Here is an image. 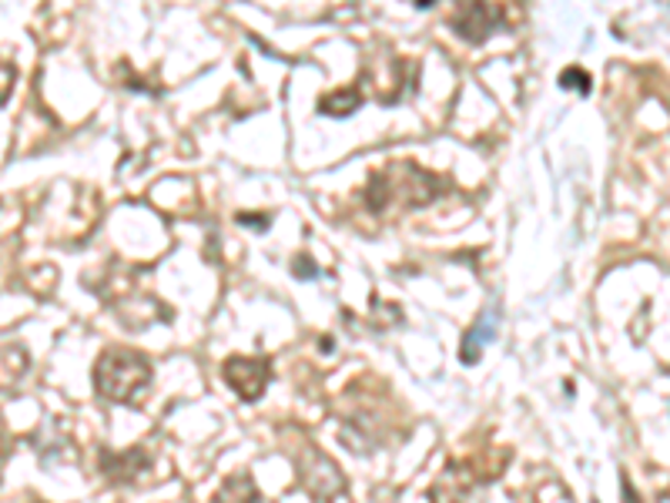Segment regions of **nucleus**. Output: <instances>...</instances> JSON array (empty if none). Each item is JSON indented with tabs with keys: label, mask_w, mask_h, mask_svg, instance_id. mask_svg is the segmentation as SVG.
I'll return each instance as SVG.
<instances>
[{
	"label": "nucleus",
	"mask_w": 670,
	"mask_h": 503,
	"mask_svg": "<svg viewBox=\"0 0 670 503\" xmlns=\"http://www.w3.org/2000/svg\"><path fill=\"white\" fill-rule=\"evenodd\" d=\"M624 503H640V496H637V490L624 480Z\"/></svg>",
	"instance_id": "dca6fc26"
},
{
	"label": "nucleus",
	"mask_w": 670,
	"mask_h": 503,
	"mask_svg": "<svg viewBox=\"0 0 670 503\" xmlns=\"http://www.w3.org/2000/svg\"><path fill=\"white\" fill-rule=\"evenodd\" d=\"M155 366L138 349H104L94 362V393L108 403L131 406L152 390Z\"/></svg>",
	"instance_id": "f03ea898"
},
{
	"label": "nucleus",
	"mask_w": 670,
	"mask_h": 503,
	"mask_svg": "<svg viewBox=\"0 0 670 503\" xmlns=\"http://www.w3.org/2000/svg\"><path fill=\"white\" fill-rule=\"evenodd\" d=\"M446 181L416 161H392L369 175L366 185V205L369 212H389V209H426L436 199H443Z\"/></svg>",
	"instance_id": "f257e3e1"
},
{
	"label": "nucleus",
	"mask_w": 670,
	"mask_h": 503,
	"mask_svg": "<svg viewBox=\"0 0 670 503\" xmlns=\"http://www.w3.org/2000/svg\"><path fill=\"white\" fill-rule=\"evenodd\" d=\"M496 333H500V305H487V309L480 312V320L469 326V333L462 336L459 359H462L466 366H477L480 356H483V349L496 339Z\"/></svg>",
	"instance_id": "423d86ee"
},
{
	"label": "nucleus",
	"mask_w": 670,
	"mask_h": 503,
	"mask_svg": "<svg viewBox=\"0 0 670 503\" xmlns=\"http://www.w3.org/2000/svg\"><path fill=\"white\" fill-rule=\"evenodd\" d=\"M295 276H299V279H315L319 272H315V266H312L305 256H299V259H295Z\"/></svg>",
	"instance_id": "2eb2a0df"
},
{
	"label": "nucleus",
	"mask_w": 670,
	"mask_h": 503,
	"mask_svg": "<svg viewBox=\"0 0 670 503\" xmlns=\"http://www.w3.org/2000/svg\"><path fill=\"white\" fill-rule=\"evenodd\" d=\"M27 369H31L27 346L14 343V339H0V393L18 390L21 380L27 376Z\"/></svg>",
	"instance_id": "0eeeda50"
},
{
	"label": "nucleus",
	"mask_w": 670,
	"mask_h": 503,
	"mask_svg": "<svg viewBox=\"0 0 670 503\" xmlns=\"http://www.w3.org/2000/svg\"><path fill=\"white\" fill-rule=\"evenodd\" d=\"M560 88L580 91V94L587 98V94H590V75H587L583 68H567V71L560 75Z\"/></svg>",
	"instance_id": "f8f14e48"
},
{
	"label": "nucleus",
	"mask_w": 670,
	"mask_h": 503,
	"mask_svg": "<svg viewBox=\"0 0 670 503\" xmlns=\"http://www.w3.org/2000/svg\"><path fill=\"white\" fill-rule=\"evenodd\" d=\"M359 104H362V88H343L319 98V111L328 118H349L353 111H359Z\"/></svg>",
	"instance_id": "9b49d317"
},
{
	"label": "nucleus",
	"mask_w": 670,
	"mask_h": 503,
	"mask_svg": "<svg viewBox=\"0 0 670 503\" xmlns=\"http://www.w3.org/2000/svg\"><path fill=\"white\" fill-rule=\"evenodd\" d=\"M101 470L111 483H134L148 470V454L145 450H127V454H104Z\"/></svg>",
	"instance_id": "6e6552de"
},
{
	"label": "nucleus",
	"mask_w": 670,
	"mask_h": 503,
	"mask_svg": "<svg viewBox=\"0 0 670 503\" xmlns=\"http://www.w3.org/2000/svg\"><path fill=\"white\" fill-rule=\"evenodd\" d=\"M14 81H18V68L14 60H8L4 54H0V104H4L14 91Z\"/></svg>",
	"instance_id": "ddd939ff"
},
{
	"label": "nucleus",
	"mask_w": 670,
	"mask_h": 503,
	"mask_svg": "<svg viewBox=\"0 0 670 503\" xmlns=\"http://www.w3.org/2000/svg\"><path fill=\"white\" fill-rule=\"evenodd\" d=\"M469 493H473V473H469L466 463H453V467L436 480L433 500H436V503H466Z\"/></svg>",
	"instance_id": "1a4fd4ad"
},
{
	"label": "nucleus",
	"mask_w": 670,
	"mask_h": 503,
	"mask_svg": "<svg viewBox=\"0 0 670 503\" xmlns=\"http://www.w3.org/2000/svg\"><path fill=\"white\" fill-rule=\"evenodd\" d=\"M299 473H302V483H305V490L315 496V500H332V496H339L343 490H346V477H343V470L335 467L325 454H319V450H309V457L299 463Z\"/></svg>",
	"instance_id": "39448f33"
},
{
	"label": "nucleus",
	"mask_w": 670,
	"mask_h": 503,
	"mask_svg": "<svg viewBox=\"0 0 670 503\" xmlns=\"http://www.w3.org/2000/svg\"><path fill=\"white\" fill-rule=\"evenodd\" d=\"M222 376L245 403H258L268 390V380H272V362L265 356H228Z\"/></svg>",
	"instance_id": "7ed1b4c3"
},
{
	"label": "nucleus",
	"mask_w": 670,
	"mask_h": 503,
	"mask_svg": "<svg viewBox=\"0 0 670 503\" xmlns=\"http://www.w3.org/2000/svg\"><path fill=\"white\" fill-rule=\"evenodd\" d=\"M238 225L265 232V228H268V225H272V222H268V215H252V212H242V215H238Z\"/></svg>",
	"instance_id": "4468645a"
},
{
	"label": "nucleus",
	"mask_w": 670,
	"mask_h": 503,
	"mask_svg": "<svg viewBox=\"0 0 670 503\" xmlns=\"http://www.w3.org/2000/svg\"><path fill=\"white\" fill-rule=\"evenodd\" d=\"M506 14L500 4H459L449 14V27L456 31L459 41L466 44H483L490 41L500 27H503Z\"/></svg>",
	"instance_id": "20e7f679"
},
{
	"label": "nucleus",
	"mask_w": 670,
	"mask_h": 503,
	"mask_svg": "<svg viewBox=\"0 0 670 503\" xmlns=\"http://www.w3.org/2000/svg\"><path fill=\"white\" fill-rule=\"evenodd\" d=\"M212 503H261V493H258V487H255V480L248 473H235L219 487Z\"/></svg>",
	"instance_id": "9d476101"
}]
</instances>
